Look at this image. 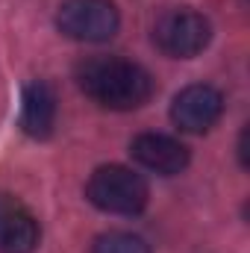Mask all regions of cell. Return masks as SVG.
<instances>
[{
	"instance_id": "obj_2",
	"label": "cell",
	"mask_w": 250,
	"mask_h": 253,
	"mask_svg": "<svg viewBox=\"0 0 250 253\" xmlns=\"http://www.w3.org/2000/svg\"><path fill=\"white\" fill-rule=\"evenodd\" d=\"M85 197L109 215H138L147 206L150 189L141 174L124 165H103L88 177Z\"/></svg>"
},
{
	"instance_id": "obj_7",
	"label": "cell",
	"mask_w": 250,
	"mask_h": 253,
	"mask_svg": "<svg viewBox=\"0 0 250 253\" xmlns=\"http://www.w3.org/2000/svg\"><path fill=\"white\" fill-rule=\"evenodd\" d=\"M39 236L36 215L21 200L0 191V253H33Z\"/></svg>"
},
{
	"instance_id": "obj_4",
	"label": "cell",
	"mask_w": 250,
	"mask_h": 253,
	"mask_svg": "<svg viewBox=\"0 0 250 253\" xmlns=\"http://www.w3.org/2000/svg\"><path fill=\"white\" fill-rule=\"evenodd\" d=\"M56 27L74 42L100 44L118 33L121 15L112 0H65L56 12Z\"/></svg>"
},
{
	"instance_id": "obj_8",
	"label": "cell",
	"mask_w": 250,
	"mask_h": 253,
	"mask_svg": "<svg viewBox=\"0 0 250 253\" xmlns=\"http://www.w3.org/2000/svg\"><path fill=\"white\" fill-rule=\"evenodd\" d=\"M56 124V91L44 83L36 80L24 88L21 100V129L30 138H47Z\"/></svg>"
},
{
	"instance_id": "obj_3",
	"label": "cell",
	"mask_w": 250,
	"mask_h": 253,
	"mask_svg": "<svg viewBox=\"0 0 250 253\" xmlns=\"http://www.w3.org/2000/svg\"><path fill=\"white\" fill-rule=\"evenodd\" d=\"M212 39V24L188 6L165 9L153 24V44L171 59H194L206 50Z\"/></svg>"
},
{
	"instance_id": "obj_5",
	"label": "cell",
	"mask_w": 250,
	"mask_h": 253,
	"mask_svg": "<svg viewBox=\"0 0 250 253\" xmlns=\"http://www.w3.org/2000/svg\"><path fill=\"white\" fill-rule=\"evenodd\" d=\"M221 112H224V97L215 85L206 83L186 85L171 103V121L183 132H197V135L218 124Z\"/></svg>"
},
{
	"instance_id": "obj_6",
	"label": "cell",
	"mask_w": 250,
	"mask_h": 253,
	"mask_svg": "<svg viewBox=\"0 0 250 253\" xmlns=\"http://www.w3.org/2000/svg\"><path fill=\"white\" fill-rule=\"evenodd\" d=\"M129 153L141 168H147L159 177H174L188 168V147L171 135H162V132L135 135L129 141Z\"/></svg>"
},
{
	"instance_id": "obj_9",
	"label": "cell",
	"mask_w": 250,
	"mask_h": 253,
	"mask_svg": "<svg viewBox=\"0 0 250 253\" xmlns=\"http://www.w3.org/2000/svg\"><path fill=\"white\" fill-rule=\"evenodd\" d=\"M91 253H150V245L135 233L112 230V233H103L94 239Z\"/></svg>"
},
{
	"instance_id": "obj_1",
	"label": "cell",
	"mask_w": 250,
	"mask_h": 253,
	"mask_svg": "<svg viewBox=\"0 0 250 253\" xmlns=\"http://www.w3.org/2000/svg\"><path fill=\"white\" fill-rule=\"evenodd\" d=\"M77 83L97 106L112 112H129L144 106L156 83L150 71H144L138 62H129L121 56H91L77 65Z\"/></svg>"
}]
</instances>
